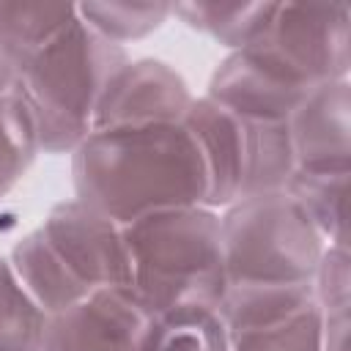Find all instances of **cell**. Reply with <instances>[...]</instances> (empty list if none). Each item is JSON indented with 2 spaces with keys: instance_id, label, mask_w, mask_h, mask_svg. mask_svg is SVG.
<instances>
[{
  "instance_id": "cell-1",
  "label": "cell",
  "mask_w": 351,
  "mask_h": 351,
  "mask_svg": "<svg viewBox=\"0 0 351 351\" xmlns=\"http://www.w3.org/2000/svg\"><path fill=\"white\" fill-rule=\"evenodd\" d=\"M77 200L118 225L181 206H206L208 173L192 132L178 123L93 129L71 151Z\"/></svg>"
},
{
  "instance_id": "cell-2",
  "label": "cell",
  "mask_w": 351,
  "mask_h": 351,
  "mask_svg": "<svg viewBox=\"0 0 351 351\" xmlns=\"http://www.w3.org/2000/svg\"><path fill=\"white\" fill-rule=\"evenodd\" d=\"M126 60V47L107 41L80 16L33 55L11 93L27 107L41 154H71L93 132L96 104Z\"/></svg>"
},
{
  "instance_id": "cell-3",
  "label": "cell",
  "mask_w": 351,
  "mask_h": 351,
  "mask_svg": "<svg viewBox=\"0 0 351 351\" xmlns=\"http://www.w3.org/2000/svg\"><path fill=\"white\" fill-rule=\"evenodd\" d=\"M132 291L156 315L178 304L217 307L225 288L219 211L208 206L162 208L123 225Z\"/></svg>"
},
{
  "instance_id": "cell-4",
  "label": "cell",
  "mask_w": 351,
  "mask_h": 351,
  "mask_svg": "<svg viewBox=\"0 0 351 351\" xmlns=\"http://www.w3.org/2000/svg\"><path fill=\"white\" fill-rule=\"evenodd\" d=\"M219 236L228 282H310L326 247L288 192L225 206Z\"/></svg>"
},
{
  "instance_id": "cell-5",
  "label": "cell",
  "mask_w": 351,
  "mask_h": 351,
  "mask_svg": "<svg viewBox=\"0 0 351 351\" xmlns=\"http://www.w3.org/2000/svg\"><path fill=\"white\" fill-rule=\"evenodd\" d=\"M250 47L310 88L348 80L351 8L346 3H280L269 30Z\"/></svg>"
},
{
  "instance_id": "cell-6",
  "label": "cell",
  "mask_w": 351,
  "mask_h": 351,
  "mask_svg": "<svg viewBox=\"0 0 351 351\" xmlns=\"http://www.w3.org/2000/svg\"><path fill=\"white\" fill-rule=\"evenodd\" d=\"M154 313L129 285L93 288L47 315L41 351H145Z\"/></svg>"
},
{
  "instance_id": "cell-7",
  "label": "cell",
  "mask_w": 351,
  "mask_h": 351,
  "mask_svg": "<svg viewBox=\"0 0 351 351\" xmlns=\"http://www.w3.org/2000/svg\"><path fill=\"white\" fill-rule=\"evenodd\" d=\"M41 233L90 288L132 285V258L123 225L99 208L77 197L60 200L44 217Z\"/></svg>"
},
{
  "instance_id": "cell-8",
  "label": "cell",
  "mask_w": 351,
  "mask_h": 351,
  "mask_svg": "<svg viewBox=\"0 0 351 351\" xmlns=\"http://www.w3.org/2000/svg\"><path fill=\"white\" fill-rule=\"evenodd\" d=\"M192 90L186 80L159 58H129L107 82L93 129L140 126V123H178L184 121Z\"/></svg>"
},
{
  "instance_id": "cell-9",
  "label": "cell",
  "mask_w": 351,
  "mask_h": 351,
  "mask_svg": "<svg viewBox=\"0 0 351 351\" xmlns=\"http://www.w3.org/2000/svg\"><path fill=\"white\" fill-rule=\"evenodd\" d=\"M310 85L293 80L252 47L228 52L208 77L206 99L241 121H288Z\"/></svg>"
},
{
  "instance_id": "cell-10",
  "label": "cell",
  "mask_w": 351,
  "mask_h": 351,
  "mask_svg": "<svg viewBox=\"0 0 351 351\" xmlns=\"http://www.w3.org/2000/svg\"><path fill=\"white\" fill-rule=\"evenodd\" d=\"M296 170L351 173V82L313 85L288 118Z\"/></svg>"
},
{
  "instance_id": "cell-11",
  "label": "cell",
  "mask_w": 351,
  "mask_h": 351,
  "mask_svg": "<svg viewBox=\"0 0 351 351\" xmlns=\"http://www.w3.org/2000/svg\"><path fill=\"white\" fill-rule=\"evenodd\" d=\"M184 126L192 132L208 173L206 206L219 211L236 203L241 197L247 173V123L211 99L200 96L192 99Z\"/></svg>"
},
{
  "instance_id": "cell-12",
  "label": "cell",
  "mask_w": 351,
  "mask_h": 351,
  "mask_svg": "<svg viewBox=\"0 0 351 351\" xmlns=\"http://www.w3.org/2000/svg\"><path fill=\"white\" fill-rule=\"evenodd\" d=\"M74 19L77 3L0 0V93L11 90L33 55Z\"/></svg>"
},
{
  "instance_id": "cell-13",
  "label": "cell",
  "mask_w": 351,
  "mask_h": 351,
  "mask_svg": "<svg viewBox=\"0 0 351 351\" xmlns=\"http://www.w3.org/2000/svg\"><path fill=\"white\" fill-rule=\"evenodd\" d=\"M8 263L14 274L19 277L22 288L30 293V299L47 313H60L69 304L88 296L93 288L58 255V250L47 241L41 228L25 233L8 255Z\"/></svg>"
},
{
  "instance_id": "cell-14",
  "label": "cell",
  "mask_w": 351,
  "mask_h": 351,
  "mask_svg": "<svg viewBox=\"0 0 351 351\" xmlns=\"http://www.w3.org/2000/svg\"><path fill=\"white\" fill-rule=\"evenodd\" d=\"M310 282H228L217 313L230 335L274 326L313 307Z\"/></svg>"
},
{
  "instance_id": "cell-15",
  "label": "cell",
  "mask_w": 351,
  "mask_h": 351,
  "mask_svg": "<svg viewBox=\"0 0 351 351\" xmlns=\"http://www.w3.org/2000/svg\"><path fill=\"white\" fill-rule=\"evenodd\" d=\"M280 3H176L170 16H178L192 30L214 38L230 52L255 44L271 25Z\"/></svg>"
},
{
  "instance_id": "cell-16",
  "label": "cell",
  "mask_w": 351,
  "mask_h": 351,
  "mask_svg": "<svg viewBox=\"0 0 351 351\" xmlns=\"http://www.w3.org/2000/svg\"><path fill=\"white\" fill-rule=\"evenodd\" d=\"M244 123H247V173H244L241 197L285 192L288 181L296 173L288 121H244Z\"/></svg>"
},
{
  "instance_id": "cell-17",
  "label": "cell",
  "mask_w": 351,
  "mask_h": 351,
  "mask_svg": "<svg viewBox=\"0 0 351 351\" xmlns=\"http://www.w3.org/2000/svg\"><path fill=\"white\" fill-rule=\"evenodd\" d=\"M145 351H230V332L211 304H178L154 315Z\"/></svg>"
},
{
  "instance_id": "cell-18",
  "label": "cell",
  "mask_w": 351,
  "mask_h": 351,
  "mask_svg": "<svg viewBox=\"0 0 351 351\" xmlns=\"http://www.w3.org/2000/svg\"><path fill=\"white\" fill-rule=\"evenodd\" d=\"M285 192L313 222L326 244L348 247V222H346V192L348 173H307L296 170Z\"/></svg>"
},
{
  "instance_id": "cell-19",
  "label": "cell",
  "mask_w": 351,
  "mask_h": 351,
  "mask_svg": "<svg viewBox=\"0 0 351 351\" xmlns=\"http://www.w3.org/2000/svg\"><path fill=\"white\" fill-rule=\"evenodd\" d=\"M47 313L30 299L0 255V351H41Z\"/></svg>"
},
{
  "instance_id": "cell-20",
  "label": "cell",
  "mask_w": 351,
  "mask_h": 351,
  "mask_svg": "<svg viewBox=\"0 0 351 351\" xmlns=\"http://www.w3.org/2000/svg\"><path fill=\"white\" fill-rule=\"evenodd\" d=\"M41 154L33 118L16 93H0V197H5Z\"/></svg>"
},
{
  "instance_id": "cell-21",
  "label": "cell",
  "mask_w": 351,
  "mask_h": 351,
  "mask_svg": "<svg viewBox=\"0 0 351 351\" xmlns=\"http://www.w3.org/2000/svg\"><path fill=\"white\" fill-rule=\"evenodd\" d=\"M77 16L107 41L123 47L159 30L170 16V3H77Z\"/></svg>"
},
{
  "instance_id": "cell-22",
  "label": "cell",
  "mask_w": 351,
  "mask_h": 351,
  "mask_svg": "<svg viewBox=\"0 0 351 351\" xmlns=\"http://www.w3.org/2000/svg\"><path fill=\"white\" fill-rule=\"evenodd\" d=\"M324 315L313 304L274 326L230 335V351H321Z\"/></svg>"
},
{
  "instance_id": "cell-23",
  "label": "cell",
  "mask_w": 351,
  "mask_h": 351,
  "mask_svg": "<svg viewBox=\"0 0 351 351\" xmlns=\"http://www.w3.org/2000/svg\"><path fill=\"white\" fill-rule=\"evenodd\" d=\"M313 302L324 315L351 313V252L348 247L326 244L310 277Z\"/></svg>"
}]
</instances>
